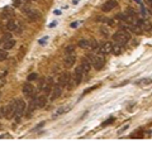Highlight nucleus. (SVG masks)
I'll return each instance as SVG.
<instances>
[{
	"label": "nucleus",
	"instance_id": "f257e3e1",
	"mask_svg": "<svg viewBox=\"0 0 152 144\" xmlns=\"http://www.w3.org/2000/svg\"><path fill=\"white\" fill-rule=\"evenodd\" d=\"M53 79L52 77H45L39 81V85H38V89L39 91H42L45 95H51L52 89H53Z\"/></svg>",
	"mask_w": 152,
	"mask_h": 144
},
{
	"label": "nucleus",
	"instance_id": "f03ea898",
	"mask_svg": "<svg viewBox=\"0 0 152 144\" xmlns=\"http://www.w3.org/2000/svg\"><path fill=\"white\" fill-rule=\"evenodd\" d=\"M112 38L115 43H119V44L124 46L131 41V34H129V32H127V31H118L114 33Z\"/></svg>",
	"mask_w": 152,
	"mask_h": 144
},
{
	"label": "nucleus",
	"instance_id": "7ed1b4c3",
	"mask_svg": "<svg viewBox=\"0 0 152 144\" xmlns=\"http://www.w3.org/2000/svg\"><path fill=\"white\" fill-rule=\"evenodd\" d=\"M14 101H15V115H14V119H15L17 123H19L23 114L26 113V103L22 99H14Z\"/></svg>",
	"mask_w": 152,
	"mask_h": 144
},
{
	"label": "nucleus",
	"instance_id": "20e7f679",
	"mask_svg": "<svg viewBox=\"0 0 152 144\" xmlns=\"http://www.w3.org/2000/svg\"><path fill=\"white\" fill-rule=\"evenodd\" d=\"M1 118H7V119H12L15 115V101L12 100L5 108H1Z\"/></svg>",
	"mask_w": 152,
	"mask_h": 144
},
{
	"label": "nucleus",
	"instance_id": "39448f33",
	"mask_svg": "<svg viewBox=\"0 0 152 144\" xmlns=\"http://www.w3.org/2000/svg\"><path fill=\"white\" fill-rule=\"evenodd\" d=\"M22 13L24 14V15L29 19L31 22H37V20H39L41 19V13L36 10V9H33V8H29V7H26V8H23L22 9Z\"/></svg>",
	"mask_w": 152,
	"mask_h": 144
},
{
	"label": "nucleus",
	"instance_id": "423d86ee",
	"mask_svg": "<svg viewBox=\"0 0 152 144\" xmlns=\"http://www.w3.org/2000/svg\"><path fill=\"white\" fill-rule=\"evenodd\" d=\"M90 61H91L93 67L96 71H100L104 65H105V60H104V55L99 53V55H91L90 56Z\"/></svg>",
	"mask_w": 152,
	"mask_h": 144
},
{
	"label": "nucleus",
	"instance_id": "0eeeda50",
	"mask_svg": "<svg viewBox=\"0 0 152 144\" xmlns=\"http://www.w3.org/2000/svg\"><path fill=\"white\" fill-rule=\"evenodd\" d=\"M7 28L9 29V32H13L15 34H22L23 33V25L15 19H9L7 23Z\"/></svg>",
	"mask_w": 152,
	"mask_h": 144
},
{
	"label": "nucleus",
	"instance_id": "6e6552de",
	"mask_svg": "<svg viewBox=\"0 0 152 144\" xmlns=\"http://www.w3.org/2000/svg\"><path fill=\"white\" fill-rule=\"evenodd\" d=\"M71 82H72V77H71L70 72H67V71L61 72L58 79H57V84L61 85L62 87H65V86H70Z\"/></svg>",
	"mask_w": 152,
	"mask_h": 144
},
{
	"label": "nucleus",
	"instance_id": "1a4fd4ad",
	"mask_svg": "<svg viewBox=\"0 0 152 144\" xmlns=\"http://www.w3.org/2000/svg\"><path fill=\"white\" fill-rule=\"evenodd\" d=\"M84 75H85V72L83 70V67L81 66L77 67L74 72V76H72V86H79L80 84H81L83 79H84Z\"/></svg>",
	"mask_w": 152,
	"mask_h": 144
},
{
	"label": "nucleus",
	"instance_id": "9d476101",
	"mask_svg": "<svg viewBox=\"0 0 152 144\" xmlns=\"http://www.w3.org/2000/svg\"><path fill=\"white\" fill-rule=\"evenodd\" d=\"M112 51H113V44L110 42H103L98 48V52L99 53H102V55L112 53Z\"/></svg>",
	"mask_w": 152,
	"mask_h": 144
},
{
	"label": "nucleus",
	"instance_id": "9b49d317",
	"mask_svg": "<svg viewBox=\"0 0 152 144\" xmlns=\"http://www.w3.org/2000/svg\"><path fill=\"white\" fill-rule=\"evenodd\" d=\"M117 7H118V0H107L102 5V10L108 13V12H112L113 9H115Z\"/></svg>",
	"mask_w": 152,
	"mask_h": 144
},
{
	"label": "nucleus",
	"instance_id": "f8f14e48",
	"mask_svg": "<svg viewBox=\"0 0 152 144\" xmlns=\"http://www.w3.org/2000/svg\"><path fill=\"white\" fill-rule=\"evenodd\" d=\"M22 91H23V94H24L26 96H28V97H29V96L34 95V86L31 84V81H28V82H26L24 85H23Z\"/></svg>",
	"mask_w": 152,
	"mask_h": 144
},
{
	"label": "nucleus",
	"instance_id": "ddd939ff",
	"mask_svg": "<svg viewBox=\"0 0 152 144\" xmlns=\"http://www.w3.org/2000/svg\"><path fill=\"white\" fill-rule=\"evenodd\" d=\"M76 62V56L72 53V55H66L65 60H64V66L66 67V68H71Z\"/></svg>",
	"mask_w": 152,
	"mask_h": 144
},
{
	"label": "nucleus",
	"instance_id": "4468645a",
	"mask_svg": "<svg viewBox=\"0 0 152 144\" xmlns=\"http://www.w3.org/2000/svg\"><path fill=\"white\" fill-rule=\"evenodd\" d=\"M61 94H62V86L58 85V84L55 85L53 89H52V92H51V100L53 101V100L58 99L61 96Z\"/></svg>",
	"mask_w": 152,
	"mask_h": 144
},
{
	"label": "nucleus",
	"instance_id": "2eb2a0df",
	"mask_svg": "<svg viewBox=\"0 0 152 144\" xmlns=\"http://www.w3.org/2000/svg\"><path fill=\"white\" fill-rule=\"evenodd\" d=\"M90 57H84L83 61H81V67H83V70L85 72V75H88L89 72H90V68H91V61L89 60Z\"/></svg>",
	"mask_w": 152,
	"mask_h": 144
},
{
	"label": "nucleus",
	"instance_id": "dca6fc26",
	"mask_svg": "<svg viewBox=\"0 0 152 144\" xmlns=\"http://www.w3.org/2000/svg\"><path fill=\"white\" fill-rule=\"evenodd\" d=\"M47 95H41V96H38V97L36 99V103H37V108H39V109H42V108H45L46 105H47Z\"/></svg>",
	"mask_w": 152,
	"mask_h": 144
},
{
	"label": "nucleus",
	"instance_id": "f3484780",
	"mask_svg": "<svg viewBox=\"0 0 152 144\" xmlns=\"http://www.w3.org/2000/svg\"><path fill=\"white\" fill-rule=\"evenodd\" d=\"M14 15V10L10 8V7H5V8H3V10H1V18H5V19H9V18H12Z\"/></svg>",
	"mask_w": 152,
	"mask_h": 144
},
{
	"label": "nucleus",
	"instance_id": "a211bd4d",
	"mask_svg": "<svg viewBox=\"0 0 152 144\" xmlns=\"http://www.w3.org/2000/svg\"><path fill=\"white\" fill-rule=\"evenodd\" d=\"M123 52H124V47H123V44H119V43H115V44H113V51H112L113 55L119 56V55L123 53Z\"/></svg>",
	"mask_w": 152,
	"mask_h": 144
},
{
	"label": "nucleus",
	"instance_id": "6ab92c4d",
	"mask_svg": "<svg viewBox=\"0 0 152 144\" xmlns=\"http://www.w3.org/2000/svg\"><path fill=\"white\" fill-rule=\"evenodd\" d=\"M14 47H15V39H13V38L3 43V49H5V51L12 49V48H14Z\"/></svg>",
	"mask_w": 152,
	"mask_h": 144
},
{
	"label": "nucleus",
	"instance_id": "aec40b11",
	"mask_svg": "<svg viewBox=\"0 0 152 144\" xmlns=\"http://www.w3.org/2000/svg\"><path fill=\"white\" fill-rule=\"evenodd\" d=\"M90 44H91V41L90 39H80L79 41V47H81V48H90Z\"/></svg>",
	"mask_w": 152,
	"mask_h": 144
},
{
	"label": "nucleus",
	"instance_id": "412c9836",
	"mask_svg": "<svg viewBox=\"0 0 152 144\" xmlns=\"http://www.w3.org/2000/svg\"><path fill=\"white\" fill-rule=\"evenodd\" d=\"M69 110H70V106H62V108H60V109L55 113L53 116H60V115H62V114H65V113H67Z\"/></svg>",
	"mask_w": 152,
	"mask_h": 144
},
{
	"label": "nucleus",
	"instance_id": "4be33fe9",
	"mask_svg": "<svg viewBox=\"0 0 152 144\" xmlns=\"http://www.w3.org/2000/svg\"><path fill=\"white\" fill-rule=\"evenodd\" d=\"M126 13H127L129 17H132V18H134V19L137 18V13L134 12V9H133V8H127Z\"/></svg>",
	"mask_w": 152,
	"mask_h": 144
},
{
	"label": "nucleus",
	"instance_id": "5701e85b",
	"mask_svg": "<svg viewBox=\"0 0 152 144\" xmlns=\"http://www.w3.org/2000/svg\"><path fill=\"white\" fill-rule=\"evenodd\" d=\"M90 41H91V44H90V49L98 51V48H99V46H100V44H99V43L95 41V39H90Z\"/></svg>",
	"mask_w": 152,
	"mask_h": 144
},
{
	"label": "nucleus",
	"instance_id": "b1692460",
	"mask_svg": "<svg viewBox=\"0 0 152 144\" xmlns=\"http://www.w3.org/2000/svg\"><path fill=\"white\" fill-rule=\"evenodd\" d=\"M138 85H150L152 84V79H142L141 81H138V82H136Z\"/></svg>",
	"mask_w": 152,
	"mask_h": 144
},
{
	"label": "nucleus",
	"instance_id": "393cba45",
	"mask_svg": "<svg viewBox=\"0 0 152 144\" xmlns=\"http://www.w3.org/2000/svg\"><path fill=\"white\" fill-rule=\"evenodd\" d=\"M74 51H75V47L74 46H67V47L65 48V53L66 55H72Z\"/></svg>",
	"mask_w": 152,
	"mask_h": 144
},
{
	"label": "nucleus",
	"instance_id": "a878e982",
	"mask_svg": "<svg viewBox=\"0 0 152 144\" xmlns=\"http://www.w3.org/2000/svg\"><path fill=\"white\" fill-rule=\"evenodd\" d=\"M37 77H38V75L36 73V72H34V73H31V75H28V77H27V80L28 81H31V82H32V81H34V80H37Z\"/></svg>",
	"mask_w": 152,
	"mask_h": 144
},
{
	"label": "nucleus",
	"instance_id": "bb28decb",
	"mask_svg": "<svg viewBox=\"0 0 152 144\" xmlns=\"http://www.w3.org/2000/svg\"><path fill=\"white\" fill-rule=\"evenodd\" d=\"M114 123V118H109L108 120H105L103 124H102V127H107V125H109V124H113Z\"/></svg>",
	"mask_w": 152,
	"mask_h": 144
},
{
	"label": "nucleus",
	"instance_id": "cd10ccee",
	"mask_svg": "<svg viewBox=\"0 0 152 144\" xmlns=\"http://www.w3.org/2000/svg\"><path fill=\"white\" fill-rule=\"evenodd\" d=\"M5 58H7V51L3 49L0 52V61H5Z\"/></svg>",
	"mask_w": 152,
	"mask_h": 144
},
{
	"label": "nucleus",
	"instance_id": "c85d7f7f",
	"mask_svg": "<svg viewBox=\"0 0 152 144\" xmlns=\"http://www.w3.org/2000/svg\"><path fill=\"white\" fill-rule=\"evenodd\" d=\"M3 42H5V41H9V39H12V34L10 33H5V34H3Z\"/></svg>",
	"mask_w": 152,
	"mask_h": 144
},
{
	"label": "nucleus",
	"instance_id": "c756f323",
	"mask_svg": "<svg viewBox=\"0 0 152 144\" xmlns=\"http://www.w3.org/2000/svg\"><path fill=\"white\" fill-rule=\"evenodd\" d=\"M47 39H48V37H43L38 41V43H39V44H45V43H47Z\"/></svg>",
	"mask_w": 152,
	"mask_h": 144
},
{
	"label": "nucleus",
	"instance_id": "7c9ffc66",
	"mask_svg": "<svg viewBox=\"0 0 152 144\" xmlns=\"http://www.w3.org/2000/svg\"><path fill=\"white\" fill-rule=\"evenodd\" d=\"M96 87H99V85H95V86H93V87H90V89H88L86 91H85V94H86V92H90V91H93V90H95V89H96Z\"/></svg>",
	"mask_w": 152,
	"mask_h": 144
},
{
	"label": "nucleus",
	"instance_id": "2f4dec72",
	"mask_svg": "<svg viewBox=\"0 0 152 144\" xmlns=\"http://www.w3.org/2000/svg\"><path fill=\"white\" fill-rule=\"evenodd\" d=\"M126 129H128V124H127V125H124V127H123V128L121 129V130H119V132H118V134H121V133H123V132H124V130H126Z\"/></svg>",
	"mask_w": 152,
	"mask_h": 144
},
{
	"label": "nucleus",
	"instance_id": "473e14b6",
	"mask_svg": "<svg viewBox=\"0 0 152 144\" xmlns=\"http://www.w3.org/2000/svg\"><path fill=\"white\" fill-rule=\"evenodd\" d=\"M7 73H8V71H7V70H3V71H1V77H5Z\"/></svg>",
	"mask_w": 152,
	"mask_h": 144
},
{
	"label": "nucleus",
	"instance_id": "72a5a7b5",
	"mask_svg": "<svg viewBox=\"0 0 152 144\" xmlns=\"http://www.w3.org/2000/svg\"><path fill=\"white\" fill-rule=\"evenodd\" d=\"M146 3L148 4V5H150V7L152 8V0H146Z\"/></svg>",
	"mask_w": 152,
	"mask_h": 144
},
{
	"label": "nucleus",
	"instance_id": "f704fd0d",
	"mask_svg": "<svg viewBox=\"0 0 152 144\" xmlns=\"http://www.w3.org/2000/svg\"><path fill=\"white\" fill-rule=\"evenodd\" d=\"M71 27H72V28H75V27H77V23H71Z\"/></svg>",
	"mask_w": 152,
	"mask_h": 144
},
{
	"label": "nucleus",
	"instance_id": "c9c22d12",
	"mask_svg": "<svg viewBox=\"0 0 152 144\" xmlns=\"http://www.w3.org/2000/svg\"><path fill=\"white\" fill-rule=\"evenodd\" d=\"M136 1H138V3H140V1H141V0H136Z\"/></svg>",
	"mask_w": 152,
	"mask_h": 144
}]
</instances>
